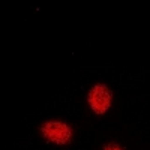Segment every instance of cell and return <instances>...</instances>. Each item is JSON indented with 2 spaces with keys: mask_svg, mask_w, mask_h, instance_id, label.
Listing matches in <instances>:
<instances>
[{
  "mask_svg": "<svg viewBox=\"0 0 150 150\" xmlns=\"http://www.w3.org/2000/svg\"><path fill=\"white\" fill-rule=\"evenodd\" d=\"M39 134L48 143H54V144L62 146V144H69L71 143L72 128L68 123L50 120V122H45L44 125L39 126Z\"/></svg>",
  "mask_w": 150,
  "mask_h": 150,
  "instance_id": "6da1fadb",
  "label": "cell"
},
{
  "mask_svg": "<svg viewBox=\"0 0 150 150\" xmlns=\"http://www.w3.org/2000/svg\"><path fill=\"white\" fill-rule=\"evenodd\" d=\"M111 99H112V93L105 84L93 86L92 90L89 92V96H87L90 108L93 110L95 114H99V116L105 114L107 110L111 107Z\"/></svg>",
  "mask_w": 150,
  "mask_h": 150,
  "instance_id": "7a4b0ae2",
  "label": "cell"
},
{
  "mask_svg": "<svg viewBox=\"0 0 150 150\" xmlns=\"http://www.w3.org/2000/svg\"><path fill=\"white\" fill-rule=\"evenodd\" d=\"M102 150H122V147L119 144H116V143H108V144L104 146Z\"/></svg>",
  "mask_w": 150,
  "mask_h": 150,
  "instance_id": "3957f363",
  "label": "cell"
}]
</instances>
